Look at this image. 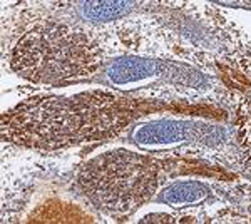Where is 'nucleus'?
Listing matches in <instances>:
<instances>
[{
  "label": "nucleus",
  "mask_w": 251,
  "mask_h": 224,
  "mask_svg": "<svg viewBox=\"0 0 251 224\" xmlns=\"http://www.w3.org/2000/svg\"><path fill=\"white\" fill-rule=\"evenodd\" d=\"M129 2H87L80 5V12L89 20H111L129 10Z\"/></svg>",
  "instance_id": "obj_2"
},
{
  "label": "nucleus",
  "mask_w": 251,
  "mask_h": 224,
  "mask_svg": "<svg viewBox=\"0 0 251 224\" xmlns=\"http://www.w3.org/2000/svg\"><path fill=\"white\" fill-rule=\"evenodd\" d=\"M209 196V189L201 182H176V184L166 187L161 194L159 201L168 202L171 206H183V204H196L204 201Z\"/></svg>",
  "instance_id": "obj_1"
}]
</instances>
